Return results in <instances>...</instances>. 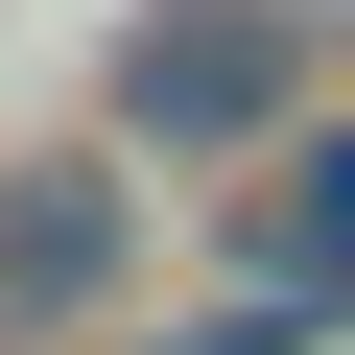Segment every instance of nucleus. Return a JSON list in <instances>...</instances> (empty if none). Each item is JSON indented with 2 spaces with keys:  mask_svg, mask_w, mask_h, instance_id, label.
Listing matches in <instances>:
<instances>
[{
  "mask_svg": "<svg viewBox=\"0 0 355 355\" xmlns=\"http://www.w3.org/2000/svg\"><path fill=\"white\" fill-rule=\"evenodd\" d=\"M261 95H284V24H261V0H190V24L119 48V119L142 142H261Z\"/></svg>",
  "mask_w": 355,
  "mask_h": 355,
  "instance_id": "f03ea898",
  "label": "nucleus"
},
{
  "mask_svg": "<svg viewBox=\"0 0 355 355\" xmlns=\"http://www.w3.org/2000/svg\"><path fill=\"white\" fill-rule=\"evenodd\" d=\"M284 284H331V308H355V142H308V166H284Z\"/></svg>",
  "mask_w": 355,
  "mask_h": 355,
  "instance_id": "7ed1b4c3",
  "label": "nucleus"
},
{
  "mask_svg": "<svg viewBox=\"0 0 355 355\" xmlns=\"http://www.w3.org/2000/svg\"><path fill=\"white\" fill-rule=\"evenodd\" d=\"M119 237H142L119 166H0V331H71V308L119 284Z\"/></svg>",
  "mask_w": 355,
  "mask_h": 355,
  "instance_id": "f257e3e1",
  "label": "nucleus"
}]
</instances>
